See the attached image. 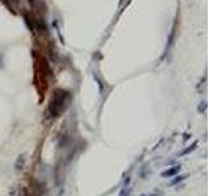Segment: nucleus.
<instances>
[{
  "mask_svg": "<svg viewBox=\"0 0 209 196\" xmlns=\"http://www.w3.org/2000/svg\"><path fill=\"white\" fill-rule=\"evenodd\" d=\"M205 109H207V102L201 101V105H200V106H197V111L203 114V113H205Z\"/></svg>",
  "mask_w": 209,
  "mask_h": 196,
  "instance_id": "nucleus-6",
  "label": "nucleus"
},
{
  "mask_svg": "<svg viewBox=\"0 0 209 196\" xmlns=\"http://www.w3.org/2000/svg\"><path fill=\"white\" fill-rule=\"evenodd\" d=\"M187 178V175H179V177H175L173 180L170 182L169 186H175V184H179V183H182L183 180Z\"/></svg>",
  "mask_w": 209,
  "mask_h": 196,
  "instance_id": "nucleus-5",
  "label": "nucleus"
},
{
  "mask_svg": "<svg viewBox=\"0 0 209 196\" xmlns=\"http://www.w3.org/2000/svg\"><path fill=\"white\" fill-rule=\"evenodd\" d=\"M69 99V94L65 92V90L62 89H56L54 90L50 99V105H48V109L46 110L47 115L50 116L51 119H55L63 113V110L65 109V105L68 103Z\"/></svg>",
  "mask_w": 209,
  "mask_h": 196,
  "instance_id": "nucleus-1",
  "label": "nucleus"
},
{
  "mask_svg": "<svg viewBox=\"0 0 209 196\" xmlns=\"http://www.w3.org/2000/svg\"><path fill=\"white\" fill-rule=\"evenodd\" d=\"M181 171V165H176V166H173V167H169L166 169L165 171L161 172V177L162 178H171V177H175L178 172Z\"/></svg>",
  "mask_w": 209,
  "mask_h": 196,
  "instance_id": "nucleus-2",
  "label": "nucleus"
},
{
  "mask_svg": "<svg viewBox=\"0 0 209 196\" xmlns=\"http://www.w3.org/2000/svg\"><path fill=\"white\" fill-rule=\"evenodd\" d=\"M129 192H131V190L128 188V186H124L123 188H122V191H120V196H129Z\"/></svg>",
  "mask_w": 209,
  "mask_h": 196,
  "instance_id": "nucleus-7",
  "label": "nucleus"
},
{
  "mask_svg": "<svg viewBox=\"0 0 209 196\" xmlns=\"http://www.w3.org/2000/svg\"><path fill=\"white\" fill-rule=\"evenodd\" d=\"M140 196H161V194L159 192H157V194H148V195H140Z\"/></svg>",
  "mask_w": 209,
  "mask_h": 196,
  "instance_id": "nucleus-8",
  "label": "nucleus"
},
{
  "mask_svg": "<svg viewBox=\"0 0 209 196\" xmlns=\"http://www.w3.org/2000/svg\"><path fill=\"white\" fill-rule=\"evenodd\" d=\"M196 148H197V141L192 143V144H191V147H187L186 149H183L181 153H179V156H186V154H188V153H192Z\"/></svg>",
  "mask_w": 209,
  "mask_h": 196,
  "instance_id": "nucleus-4",
  "label": "nucleus"
},
{
  "mask_svg": "<svg viewBox=\"0 0 209 196\" xmlns=\"http://www.w3.org/2000/svg\"><path fill=\"white\" fill-rule=\"evenodd\" d=\"M25 163H26V154H20L18 157H17L16 162H14V170H16L17 172L22 171L25 167Z\"/></svg>",
  "mask_w": 209,
  "mask_h": 196,
  "instance_id": "nucleus-3",
  "label": "nucleus"
}]
</instances>
